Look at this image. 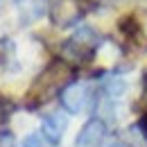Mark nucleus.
I'll use <instances>...</instances> for the list:
<instances>
[{
	"label": "nucleus",
	"mask_w": 147,
	"mask_h": 147,
	"mask_svg": "<svg viewBox=\"0 0 147 147\" xmlns=\"http://www.w3.org/2000/svg\"><path fill=\"white\" fill-rule=\"evenodd\" d=\"M73 84V68L66 61H55L50 63L43 73L38 75L32 84V88L27 93V107L36 109L41 104H45L50 97L61 95L66 91V86Z\"/></svg>",
	"instance_id": "1"
},
{
	"label": "nucleus",
	"mask_w": 147,
	"mask_h": 147,
	"mask_svg": "<svg viewBox=\"0 0 147 147\" xmlns=\"http://www.w3.org/2000/svg\"><path fill=\"white\" fill-rule=\"evenodd\" d=\"M97 48V36L88 27H82L73 38H68L66 43H61V57L66 63L79 66L84 61H88Z\"/></svg>",
	"instance_id": "2"
},
{
	"label": "nucleus",
	"mask_w": 147,
	"mask_h": 147,
	"mask_svg": "<svg viewBox=\"0 0 147 147\" xmlns=\"http://www.w3.org/2000/svg\"><path fill=\"white\" fill-rule=\"evenodd\" d=\"M84 16L79 0H50V20L57 27H73Z\"/></svg>",
	"instance_id": "3"
},
{
	"label": "nucleus",
	"mask_w": 147,
	"mask_h": 147,
	"mask_svg": "<svg viewBox=\"0 0 147 147\" xmlns=\"http://www.w3.org/2000/svg\"><path fill=\"white\" fill-rule=\"evenodd\" d=\"M91 86L86 82H73L70 86H66V91L61 93V104L68 113H79L84 109L86 100H88Z\"/></svg>",
	"instance_id": "4"
},
{
	"label": "nucleus",
	"mask_w": 147,
	"mask_h": 147,
	"mask_svg": "<svg viewBox=\"0 0 147 147\" xmlns=\"http://www.w3.org/2000/svg\"><path fill=\"white\" fill-rule=\"evenodd\" d=\"M107 136V125L100 118H91L75 138V147H100Z\"/></svg>",
	"instance_id": "5"
},
{
	"label": "nucleus",
	"mask_w": 147,
	"mask_h": 147,
	"mask_svg": "<svg viewBox=\"0 0 147 147\" xmlns=\"http://www.w3.org/2000/svg\"><path fill=\"white\" fill-rule=\"evenodd\" d=\"M66 127H68V118H66L61 111H55V113L45 115V118H43V122H41V131H43L45 140H48V143H52V145H57V143L63 138Z\"/></svg>",
	"instance_id": "6"
},
{
	"label": "nucleus",
	"mask_w": 147,
	"mask_h": 147,
	"mask_svg": "<svg viewBox=\"0 0 147 147\" xmlns=\"http://www.w3.org/2000/svg\"><path fill=\"white\" fill-rule=\"evenodd\" d=\"M122 143L125 147H147V134L143 125H129L122 131Z\"/></svg>",
	"instance_id": "7"
},
{
	"label": "nucleus",
	"mask_w": 147,
	"mask_h": 147,
	"mask_svg": "<svg viewBox=\"0 0 147 147\" xmlns=\"http://www.w3.org/2000/svg\"><path fill=\"white\" fill-rule=\"evenodd\" d=\"M16 145V138L11 131H0V147H14Z\"/></svg>",
	"instance_id": "8"
},
{
	"label": "nucleus",
	"mask_w": 147,
	"mask_h": 147,
	"mask_svg": "<svg viewBox=\"0 0 147 147\" xmlns=\"http://www.w3.org/2000/svg\"><path fill=\"white\" fill-rule=\"evenodd\" d=\"M41 145H43V140H41L38 134H30L25 138V143H23V147H41Z\"/></svg>",
	"instance_id": "9"
},
{
	"label": "nucleus",
	"mask_w": 147,
	"mask_h": 147,
	"mask_svg": "<svg viewBox=\"0 0 147 147\" xmlns=\"http://www.w3.org/2000/svg\"><path fill=\"white\" fill-rule=\"evenodd\" d=\"M143 100L147 102V75H145V88H143Z\"/></svg>",
	"instance_id": "10"
},
{
	"label": "nucleus",
	"mask_w": 147,
	"mask_h": 147,
	"mask_svg": "<svg viewBox=\"0 0 147 147\" xmlns=\"http://www.w3.org/2000/svg\"><path fill=\"white\" fill-rule=\"evenodd\" d=\"M93 2H97V5H109V2H113V0H93Z\"/></svg>",
	"instance_id": "11"
},
{
	"label": "nucleus",
	"mask_w": 147,
	"mask_h": 147,
	"mask_svg": "<svg viewBox=\"0 0 147 147\" xmlns=\"http://www.w3.org/2000/svg\"><path fill=\"white\" fill-rule=\"evenodd\" d=\"M5 118V107H2V102H0V120Z\"/></svg>",
	"instance_id": "12"
},
{
	"label": "nucleus",
	"mask_w": 147,
	"mask_h": 147,
	"mask_svg": "<svg viewBox=\"0 0 147 147\" xmlns=\"http://www.w3.org/2000/svg\"><path fill=\"white\" fill-rule=\"evenodd\" d=\"M143 129H145V134H147V113H145V118H143Z\"/></svg>",
	"instance_id": "13"
},
{
	"label": "nucleus",
	"mask_w": 147,
	"mask_h": 147,
	"mask_svg": "<svg viewBox=\"0 0 147 147\" xmlns=\"http://www.w3.org/2000/svg\"><path fill=\"white\" fill-rule=\"evenodd\" d=\"M113 147H118V145H113Z\"/></svg>",
	"instance_id": "14"
}]
</instances>
